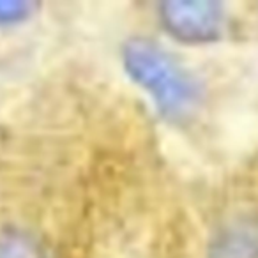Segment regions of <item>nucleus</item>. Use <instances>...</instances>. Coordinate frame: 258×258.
I'll use <instances>...</instances> for the list:
<instances>
[{
    "label": "nucleus",
    "instance_id": "nucleus-5",
    "mask_svg": "<svg viewBox=\"0 0 258 258\" xmlns=\"http://www.w3.org/2000/svg\"><path fill=\"white\" fill-rule=\"evenodd\" d=\"M30 6L25 2H0V20L2 22H15L29 13Z\"/></svg>",
    "mask_w": 258,
    "mask_h": 258
},
{
    "label": "nucleus",
    "instance_id": "nucleus-4",
    "mask_svg": "<svg viewBox=\"0 0 258 258\" xmlns=\"http://www.w3.org/2000/svg\"><path fill=\"white\" fill-rule=\"evenodd\" d=\"M0 258H46V254L32 237L13 232L0 237Z\"/></svg>",
    "mask_w": 258,
    "mask_h": 258
},
{
    "label": "nucleus",
    "instance_id": "nucleus-2",
    "mask_svg": "<svg viewBox=\"0 0 258 258\" xmlns=\"http://www.w3.org/2000/svg\"><path fill=\"white\" fill-rule=\"evenodd\" d=\"M159 22L173 39L204 44L219 39L225 11L212 0H170L159 6Z\"/></svg>",
    "mask_w": 258,
    "mask_h": 258
},
{
    "label": "nucleus",
    "instance_id": "nucleus-1",
    "mask_svg": "<svg viewBox=\"0 0 258 258\" xmlns=\"http://www.w3.org/2000/svg\"><path fill=\"white\" fill-rule=\"evenodd\" d=\"M122 64L131 80L145 90L165 115H182L197 103L198 83L165 48L135 37L122 48Z\"/></svg>",
    "mask_w": 258,
    "mask_h": 258
},
{
    "label": "nucleus",
    "instance_id": "nucleus-3",
    "mask_svg": "<svg viewBox=\"0 0 258 258\" xmlns=\"http://www.w3.org/2000/svg\"><path fill=\"white\" fill-rule=\"evenodd\" d=\"M211 258H258V221L239 218L226 223L212 239Z\"/></svg>",
    "mask_w": 258,
    "mask_h": 258
}]
</instances>
